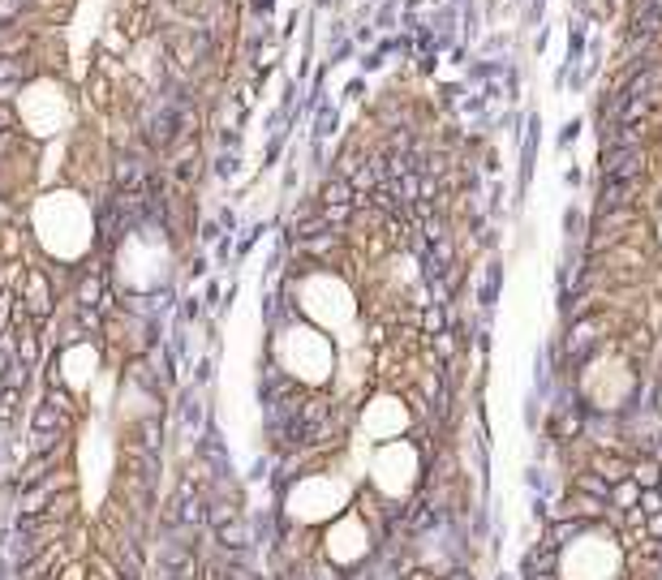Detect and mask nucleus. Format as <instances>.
<instances>
[{
	"label": "nucleus",
	"mask_w": 662,
	"mask_h": 580,
	"mask_svg": "<svg viewBox=\"0 0 662 580\" xmlns=\"http://www.w3.org/2000/svg\"><path fill=\"white\" fill-rule=\"evenodd\" d=\"M443 580H473V572H465V568H447Z\"/></svg>",
	"instance_id": "obj_8"
},
{
	"label": "nucleus",
	"mask_w": 662,
	"mask_h": 580,
	"mask_svg": "<svg viewBox=\"0 0 662 580\" xmlns=\"http://www.w3.org/2000/svg\"><path fill=\"white\" fill-rule=\"evenodd\" d=\"M572 494H589V499H602V503H611V482H607L602 473H593L589 464H581V469L572 473Z\"/></svg>",
	"instance_id": "obj_2"
},
{
	"label": "nucleus",
	"mask_w": 662,
	"mask_h": 580,
	"mask_svg": "<svg viewBox=\"0 0 662 580\" xmlns=\"http://www.w3.org/2000/svg\"><path fill=\"white\" fill-rule=\"evenodd\" d=\"M641 511H645V516H658V511H662V490H658V486L641 490Z\"/></svg>",
	"instance_id": "obj_7"
},
{
	"label": "nucleus",
	"mask_w": 662,
	"mask_h": 580,
	"mask_svg": "<svg viewBox=\"0 0 662 580\" xmlns=\"http://www.w3.org/2000/svg\"><path fill=\"white\" fill-rule=\"evenodd\" d=\"M26 430H69V435H78V417L61 413L56 404H48V400H39V404L30 409V417H26Z\"/></svg>",
	"instance_id": "obj_1"
},
{
	"label": "nucleus",
	"mask_w": 662,
	"mask_h": 580,
	"mask_svg": "<svg viewBox=\"0 0 662 580\" xmlns=\"http://www.w3.org/2000/svg\"><path fill=\"white\" fill-rule=\"evenodd\" d=\"M13 301H18V292H0V336L4 331H13Z\"/></svg>",
	"instance_id": "obj_5"
},
{
	"label": "nucleus",
	"mask_w": 662,
	"mask_h": 580,
	"mask_svg": "<svg viewBox=\"0 0 662 580\" xmlns=\"http://www.w3.org/2000/svg\"><path fill=\"white\" fill-rule=\"evenodd\" d=\"M421 327H426L430 336H439V331H447V318H443V310H439V306H430V310L421 315Z\"/></svg>",
	"instance_id": "obj_6"
},
{
	"label": "nucleus",
	"mask_w": 662,
	"mask_h": 580,
	"mask_svg": "<svg viewBox=\"0 0 662 580\" xmlns=\"http://www.w3.org/2000/svg\"><path fill=\"white\" fill-rule=\"evenodd\" d=\"M525 580H560V572H525Z\"/></svg>",
	"instance_id": "obj_9"
},
{
	"label": "nucleus",
	"mask_w": 662,
	"mask_h": 580,
	"mask_svg": "<svg viewBox=\"0 0 662 580\" xmlns=\"http://www.w3.org/2000/svg\"><path fill=\"white\" fill-rule=\"evenodd\" d=\"M628 478H633V482H637L641 490H650V486H658V482H662V456H645V460H637Z\"/></svg>",
	"instance_id": "obj_3"
},
{
	"label": "nucleus",
	"mask_w": 662,
	"mask_h": 580,
	"mask_svg": "<svg viewBox=\"0 0 662 580\" xmlns=\"http://www.w3.org/2000/svg\"><path fill=\"white\" fill-rule=\"evenodd\" d=\"M637 503H641V486L633 482V478H624V482L611 486V508L628 511V508H637Z\"/></svg>",
	"instance_id": "obj_4"
}]
</instances>
